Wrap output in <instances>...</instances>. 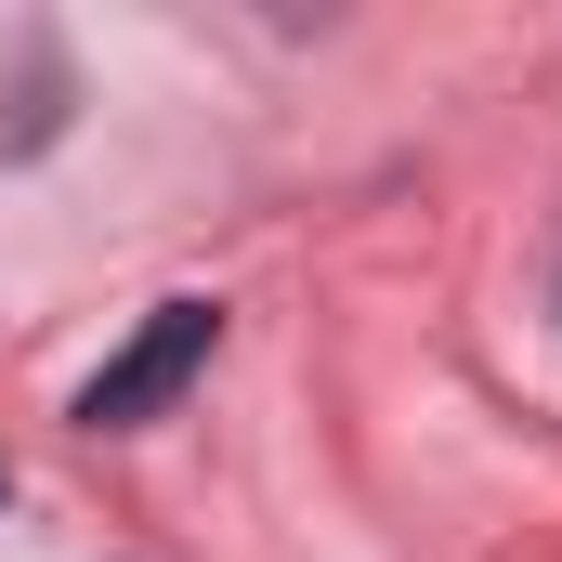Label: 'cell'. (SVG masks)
Returning a JSON list of instances; mask_svg holds the SVG:
<instances>
[{
	"label": "cell",
	"mask_w": 562,
	"mask_h": 562,
	"mask_svg": "<svg viewBox=\"0 0 562 562\" xmlns=\"http://www.w3.org/2000/svg\"><path fill=\"white\" fill-rule=\"evenodd\" d=\"M210 340H223V314H210V301H157L132 340L92 367L79 419H92V431H144L157 406H170V393H183V380H196V367H210Z\"/></svg>",
	"instance_id": "obj_1"
},
{
	"label": "cell",
	"mask_w": 562,
	"mask_h": 562,
	"mask_svg": "<svg viewBox=\"0 0 562 562\" xmlns=\"http://www.w3.org/2000/svg\"><path fill=\"white\" fill-rule=\"evenodd\" d=\"M0 497H13V484H0Z\"/></svg>",
	"instance_id": "obj_2"
}]
</instances>
